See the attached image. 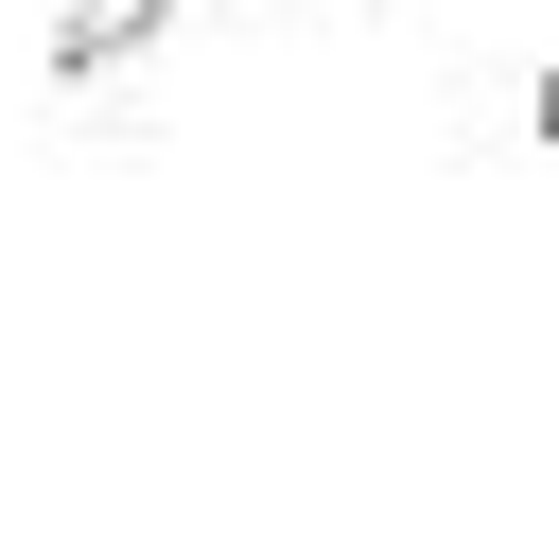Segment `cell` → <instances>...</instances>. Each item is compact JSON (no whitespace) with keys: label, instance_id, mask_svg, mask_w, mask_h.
<instances>
[{"label":"cell","instance_id":"obj_3","mask_svg":"<svg viewBox=\"0 0 559 559\" xmlns=\"http://www.w3.org/2000/svg\"><path fill=\"white\" fill-rule=\"evenodd\" d=\"M297 17H332V35H367V17H419V0H297Z\"/></svg>","mask_w":559,"mask_h":559},{"label":"cell","instance_id":"obj_1","mask_svg":"<svg viewBox=\"0 0 559 559\" xmlns=\"http://www.w3.org/2000/svg\"><path fill=\"white\" fill-rule=\"evenodd\" d=\"M210 35V0H52V122L87 140V157H140L157 140V70Z\"/></svg>","mask_w":559,"mask_h":559},{"label":"cell","instance_id":"obj_2","mask_svg":"<svg viewBox=\"0 0 559 559\" xmlns=\"http://www.w3.org/2000/svg\"><path fill=\"white\" fill-rule=\"evenodd\" d=\"M507 140L542 157V192H559V70H507Z\"/></svg>","mask_w":559,"mask_h":559}]
</instances>
